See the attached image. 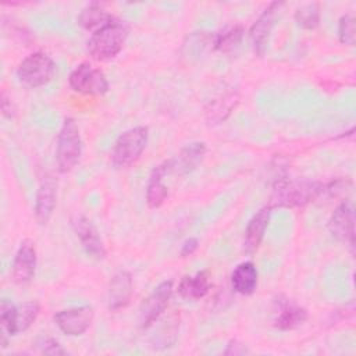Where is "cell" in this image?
I'll return each instance as SVG.
<instances>
[{"instance_id": "cell-22", "label": "cell", "mask_w": 356, "mask_h": 356, "mask_svg": "<svg viewBox=\"0 0 356 356\" xmlns=\"http://www.w3.org/2000/svg\"><path fill=\"white\" fill-rule=\"evenodd\" d=\"M117 17H114L113 14L107 13L104 8H102L99 4L92 3L89 6H86L78 15V24L86 29L90 31L92 33L99 31L100 28L108 25L110 22H113Z\"/></svg>"}, {"instance_id": "cell-20", "label": "cell", "mask_w": 356, "mask_h": 356, "mask_svg": "<svg viewBox=\"0 0 356 356\" xmlns=\"http://www.w3.org/2000/svg\"><path fill=\"white\" fill-rule=\"evenodd\" d=\"M257 268L252 261L239 263L231 274V285L241 295H252L257 286Z\"/></svg>"}, {"instance_id": "cell-19", "label": "cell", "mask_w": 356, "mask_h": 356, "mask_svg": "<svg viewBox=\"0 0 356 356\" xmlns=\"http://www.w3.org/2000/svg\"><path fill=\"white\" fill-rule=\"evenodd\" d=\"M167 172H170L168 161H164L163 164L154 167L150 172L146 186V203L150 209L160 207L168 196V188L163 184V177Z\"/></svg>"}, {"instance_id": "cell-5", "label": "cell", "mask_w": 356, "mask_h": 356, "mask_svg": "<svg viewBox=\"0 0 356 356\" xmlns=\"http://www.w3.org/2000/svg\"><path fill=\"white\" fill-rule=\"evenodd\" d=\"M56 72L54 60L42 51L26 56L17 68L19 82L28 88H40L49 83Z\"/></svg>"}, {"instance_id": "cell-27", "label": "cell", "mask_w": 356, "mask_h": 356, "mask_svg": "<svg viewBox=\"0 0 356 356\" xmlns=\"http://www.w3.org/2000/svg\"><path fill=\"white\" fill-rule=\"evenodd\" d=\"M40 306L38 302H25L17 306V332L26 331L38 318Z\"/></svg>"}, {"instance_id": "cell-31", "label": "cell", "mask_w": 356, "mask_h": 356, "mask_svg": "<svg viewBox=\"0 0 356 356\" xmlns=\"http://www.w3.org/2000/svg\"><path fill=\"white\" fill-rule=\"evenodd\" d=\"M199 248V241L197 238H189L182 243V248L179 250L181 257H188L191 254H193L196 252V249Z\"/></svg>"}, {"instance_id": "cell-28", "label": "cell", "mask_w": 356, "mask_h": 356, "mask_svg": "<svg viewBox=\"0 0 356 356\" xmlns=\"http://www.w3.org/2000/svg\"><path fill=\"white\" fill-rule=\"evenodd\" d=\"M339 42L348 46H353L356 42V21L352 14H345L338 22Z\"/></svg>"}, {"instance_id": "cell-12", "label": "cell", "mask_w": 356, "mask_h": 356, "mask_svg": "<svg viewBox=\"0 0 356 356\" xmlns=\"http://www.w3.org/2000/svg\"><path fill=\"white\" fill-rule=\"evenodd\" d=\"M36 270V249L35 243L29 239H24L15 253L11 266V278L15 284L24 285L32 281Z\"/></svg>"}, {"instance_id": "cell-32", "label": "cell", "mask_w": 356, "mask_h": 356, "mask_svg": "<svg viewBox=\"0 0 356 356\" xmlns=\"http://www.w3.org/2000/svg\"><path fill=\"white\" fill-rule=\"evenodd\" d=\"M249 353V349L246 348V345L239 343L236 341H231L227 345V349L224 350V355H245Z\"/></svg>"}, {"instance_id": "cell-18", "label": "cell", "mask_w": 356, "mask_h": 356, "mask_svg": "<svg viewBox=\"0 0 356 356\" xmlns=\"http://www.w3.org/2000/svg\"><path fill=\"white\" fill-rule=\"evenodd\" d=\"M307 320V310L299 305L291 303L288 299L278 300L275 309L274 327L281 331H289L300 327Z\"/></svg>"}, {"instance_id": "cell-21", "label": "cell", "mask_w": 356, "mask_h": 356, "mask_svg": "<svg viewBox=\"0 0 356 356\" xmlns=\"http://www.w3.org/2000/svg\"><path fill=\"white\" fill-rule=\"evenodd\" d=\"M211 286L207 271H199L195 275H185L181 278L178 292L185 299H202L207 295Z\"/></svg>"}, {"instance_id": "cell-25", "label": "cell", "mask_w": 356, "mask_h": 356, "mask_svg": "<svg viewBox=\"0 0 356 356\" xmlns=\"http://www.w3.org/2000/svg\"><path fill=\"white\" fill-rule=\"evenodd\" d=\"M0 334H1V346L8 345V339L18 334L17 332V306L10 300L3 299L0 305Z\"/></svg>"}, {"instance_id": "cell-14", "label": "cell", "mask_w": 356, "mask_h": 356, "mask_svg": "<svg viewBox=\"0 0 356 356\" xmlns=\"http://www.w3.org/2000/svg\"><path fill=\"white\" fill-rule=\"evenodd\" d=\"M57 199V182L47 175L42 179L35 200V218L40 225H44L51 218Z\"/></svg>"}, {"instance_id": "cell-17", "label": "cell", "mask_w": 356, "mask_h": 356, "mask_svg": "<svg viewBox=\"0 0 356 356\" xmlns=\"http://www.w3.org/2000/svg\"><path fill=\"white\" fill-rule=\"evenodd\" d=\"M206 154V145L203 142H193L182 147L174 160H168L170 172L188 174L197 168Z\"/></svg>"}, {"instance_id": "cell-30", "label": "cell", "mask_w": 356, "mask_h": 356, "mask_svg": "<svg viewBox=\"0 0 356 356\" xmlns=\"http://www.w3.org/2000/svg\"><path fill=\"white\" fill-rule=\"evenodd\" d=\"M42 353H46V355H65L67 352L63 349V346L53 338L50 337H40L36 339V343H35Z\"/></svg>"}, {"instance_id": "cell-2", "label": "cell", "mask_w": 356, "mask_h": 356, "mask_svg": "<svg viewBox=\"0 0 356 356\" xmlns=\"http://www.w3.org/2000/svg\"><path fill=\"white\" fill-rule=\"evenodd\" d=\"M128 33V25L115 18L113 22L90 35L88 40V51L92 58L97 61H108L122 50Z\"/></svg>"}, {"instance_id": "cell-33", "label": "cell", "mask_w": 356, "mask_h": 356, "mask_svg": "<svg viewBox=\"0 0 356 356\" xmlns=\"http://www.w3.org/2000/svg\"><path fill=\"white\" fill-rule=\"evenodd\" d=\"M1 111H3L4 115H7V117H10V118H11L13 114H14L13 103H11L10 99H7V96H6L4 92L1 93Z\"/></svg>"}, {"instance_id": "cell-29", "label": "cell", "mask_w": 356, "mask_h": 356, "mask_svg": "<svg viewBox=\"0 0 356 356\" xmlns=\"http://www.w3.org/2000/svg\"><path fill=\"white\" fill-rule=\"evenodd\" d=\"M177 323L178 321H172V324H164L159 334L154 337V341H153V346L154 348H167V346H171L175 339H177Z\"/></svg>"}, {"instance_id": "cell-11", "label": "cell", "mask_w": 356, "mask_h": 356, "mask_svg": "<svg viewBox=\"0 0 356 356\" xmlns=\"http://www.w3.org/2000/svg\"><path fill=\"white\" fill-rule=\"evenodd\" d=\"M330 234L339 242L355 246V207L350 200H343L337 206L328 220Z\"/></svg>"}, {"instance_id": "cell-10", "label": "cell", "mask_w": 356, "mask_h": 356, "mask_svg": "<svg viewBox=\"0 0 356 356\" xmlns=\"http://www.w3.org/2000/svg\"><path fill=\"white\" fill-rule=\"evenodd\" d=\"M71 227L76 234L86 254L95 260H103L107 254L103 239L95 224L83 214H75L71 218Z\"/></svg>"}, {"instance_id": "cell-24", "label": "cell", "mask_w": 356, "mask_h": 356, "mask_svg": "<svg viewBox=\"0 0 356 356\" xmlns=\"http://www.w3.org/2000/svg\"><path fill=\"white\" fill-rule=\"evenodd\" d=\"M245 29L242 25L235 24L224 28L221 32L214 33V50L231 53L236 50L243 39Z\"/></svg>"}, {"instance_id": "cell-15", "label": "cell", "mask_w": 356, "mask_h": 356, "mask_svg": "<svg viewBox=\"0 0 356 356\" xmlns=\"http://www.w3.org/2000/svg\"><path fill=\"white\" fill-rule=\"evenodd\" d=\"M270 214H271V207L263 206L249 220L245 229V236H243V252L246 254H253L260 248L268 221H270Z\"/></svg>"}, {"instance_id": "cell-8", "label": "cell", "mask_w": 356, "mask_h": 356, "mask_svg": "<svg viewBox=\"0 0 356 356\" xmlns=\"http://www.w3.org/2000/svg\"><path fill=\"white\" fill-rule=\"evenodd\" d=\"M172 295V281L160 282L139 306V325L149 328L165 310Z\"/></svg>"}, {"instance_id": "cell-26", "label": "cell", "mask_w": 356, "mask_h": 356, "mask_svg": "<svg viewBox=\"0 0 356 356\" xmlns=\"http://www.w3.org/2000/svg\"><path fill=\"white\" fill-rule=\"evenodd\" d=\"M296 24L307 31L316 29L320 24V7L317 3H307L296 8L295 11Z\"/></svg>"}, {"instance_id": "cell-3", "label": "cell", "mask_w": 356, "mask_h": 356, "mask_svg": "<svg viewBox=\"0 0 356 356\" xmlns=\"http://www.w3.org/2000/svg\"><path fill=\"white\" fill-rule=\"evenodd\" d=\"M82 154V139L76 121L71 117L65 118L58 136L56 146V163L57 170L63 174L70 172L79 161Z\"/></svg>"}, {"instance_id": "cell-7", "label": "cell", "mask_w": 356, "mask_h": 356, "mask_svg": "<svg viewBox=\"0 0 356 356\" xmlns=\"http://www.w3.org/2000/svg\"><path fill=\"white\" fill-rule=\"evenodd\" d=\"M285 6L284 1H273L270 3L263 13L259 15V18L254 21L249 31V38L253 46V51L256 56L261 57L266 50L270 40L271 31L277 22V19L281 15L282 7Z\"/></svg>"}, {"instance_id": "cell-9", "label": "cell", "mask_w": 356, "mask_h": 356, "mask_svg": "<svg viewBox=\"0 0 356 356\" xmlns=\"http://www.w3.org/2000/svg\"><path fill=\"white\" fill-rule=\"evenodd\" d=\"M95 317L93 307L89 305L70 307L57 312L53 316L56 325L68 337H79L82 335L92 324Z\"/></svg>"}, {"instance_id": "cell-6", "label": "cell", "mask_w": 356, "mask_h": 356, "mask_svg": "<svg viewBox=\"0 0 356 356\" xmlns=\"http://www.w3.org/2000/svg\"><path fill=\"white\" fill-rule=\"evenodd\" d=\"M70 88L82 95L102 96L108 92V81L100 68L89 63L78 64L68 76Z\"/></svg>"}, {"instance_id": "cell-16", "label": "cell", "mask_w": 356, "mask_h": 356, "mask_svg": "<svg viewBox=\"0 0 356 356\" xmlns=\"http://www.w3.org/2000/svg\"><path fill=\"white\" fill-rule=\"evenodd\" d=\"M239 93L235 89H227L213 97L204 107V115L209 124L222 122L238 106Z\"/></svg>"}, {"instance_id": "cell-1", "label": "cell", "mask_w": 356, "mask_h": 356, "mask_svg": "<svg viewBox=\"0 0 356 356\" xmlns=\"http://www.w3.org/2000/svg\"><path fill=\"white\" fill-rule=\"evenodd\" d=\"M327 191V185L309 179L281 178L273 185L270 207H302Z\"/></svg>"}, {"instance_id": "cell-4", "label": "cell", "mask_w": 356, "mask_h": 356, "mask_svg": "<svg viewBox=\"0 0 356 356\" xmlns=\"http://www.w3.org/2000/svg\"><path fill=\"white\" fill-rule=\"evenodd\" d=\"M149 140V129L146 127H134L124 131L115 140L111 160L115 168L132 165L143 153Z\"/></svg>"}, {"instance_id": "cell-13", "label": "cell", "mask_w": 356, "mask_h": 356, "mask_svg": "<svg viewBox=\"0 0 356 356\" xmlns=\"http://www.w3.org/2000/svg\"><path fill=\"white\" fill-rule=\"evenodd\" d=\"M132 292H134L132 275L125 270L117 271L111 277V280L108 282V288H107L108 309L115 312V310H121V309L127 307L131 302Z\"/></svg>"}, {"instance_id": "cell-23", "label": "cell", "mask_w": 356, "mask_h": 356, "mask_svg": "<svg viewBox=\"0 0 356 356\" xmlns=\"http://www.w3.org/2000/svg\"><path fill=\"white\" fill-rule=\"evenodd\" d=\"M214 50V35L209 32H193L182 43V56L188 58H200Z\"/></svg>"}]
</instances>
